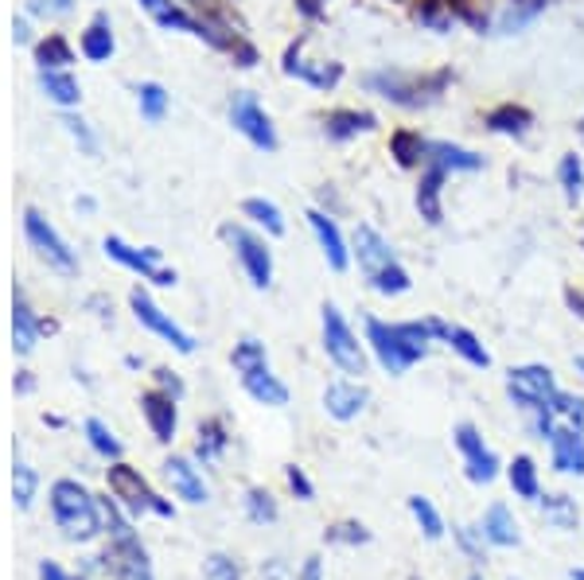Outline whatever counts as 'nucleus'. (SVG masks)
Segmentation results:
<instances>
[{
	"label": "nucleus",
	"mask_w": 584,
	"mask_h": 580,
	"mask_svg": "<svg viewBox=\"0 0 584 580\" xmlns=\"http://www.w3.org/2000/svg\"><path fill=\"white\" fill-rule=\"evenodd\" d=\"M242 215L246 219L258 222L265 234H273V239H281L285 234V215H281V207L273 199H261V195H249L246 203H242Z\"/></svg>",
	"instance_id": "nucleus-36"
},
{
	"label": "nucleus",
	"mask_w": 584,
	"mask_h": 580,
	"mask_svg": "<svg viewBox=\"0 0 584 580\" xmlns=\"http://www.w3.org/2000/svg\"><path fill=\"white\" fill-rule=\"evenodd\" d=\"M285 479H288V487H293V491H297V499H312L316 495V487H312V479L304 476V467H297V464H288L285 467Z\"/></svg>",
	"instance_id": "nucleus-51"
},
{
	"label": "nucleus",
	"mask_w": 584,
	"mask_h": 580,
	"mask_svg": "<svg viewBox=\"0 0 584 580\" xmlns=\"http://www.w3.org/2000/svg\"><path fill=\"white\" fill-rule=\"evenodd\" d=\"M425 168H441L444 176H460V171H479L483 168V156L464 149V144L452 141H429V160Z\"/></svg>",
	"instance_id": "nucleus-27"
},
{
	"label": "nucleus",
	"mask_w": 584,
	"mask_h": 580,
	"mask_svg": "<svg viewBox=\"0 0 584 580\" xmlns=\"http://www.w3.org/2000/svg\"><path fill=\"white\" fill-rule=\"evenodd\" d=\"M452 67L437 70H405V67H378L363 75V90L398 109H429L437 105L452 86Z\"/></svg>",
	"instance_id": "nucleus-1"
},
{
	"label": "nucleus",
	"mask_w": 584,
	"mask_h": 580,
	"mask_svg": "<svg viewBox=\"0 0 584 580\" xmlns=\"http://www.w3.org/2000/svg\"><path fill=\"white\" fill-rule=\"evenodd\" d=\"M425 324H429L432 339L449 343L452 355H460L468 366H476V371H488V366H491V351L479 343L476 332H468V327H460V324H444V320H437V315H429Z\"/></svg>",
	"instance_id": "nucleus-17"
},
{
	"label": "nucleus",
	"mask_w": 584,
	"mask_h": 580,
	"mask_svg": "<svg viewBox=\"0 0 584 580\" xmlns=\"http://www.w3.org/2000/svg\"><path fill=\"white\" fill-rule=\"evenodd\" d=\"M557 390H561V386H557L554 371H549V366H542V362L510 366V374H507V398L515 401L527 417H534V413H546Z\"/></svg>",
	"instance_id": "nucleus-7"
},
{
	"label": "nucleus",
	"mask_w": 584,
	"mask_h": 580,
	"mask_svg": "<svg viewBox=\"0 0 584 580\" xmlns=\"http://www.w3.org/2000/svg\"><path fill=\"white\" fill-rule=\"evenodd\" d=\"M36 491H39L36 467L16 460V467H12V503H16V511H28V506L36 503Z\"/></svg>",
	"instance_id": "nucleus-44"
},
{
	"label": "nucleus",
	"mask_w": 584,
	"mask_h": 580,
	"mask_svg": "<svg viewBox=\"0 0 584 580\" xmlns=\"http://www.w3.org/2000/svg\"><path fill=\"white\" fill-rule=\"evenodd\" d=\"M576 133H581V141H584V114H581V121H576Z\"/></svg>",
	"instance_id": "nucleus-60"
},
{
	"label": "nucleus",
	"mask_w": 584,
	"mask_h": 580,
	"mask_svg": "<svg viewBox=\"0 0 584 580\" xmlns=\"http://www.w3.org/2000/svg\"><path fill=\"white\" fill-rule=\"evenodd\" d=\"M320 324H324V351H327V359L336 362L343 374H351V378H363L366 362H371V359H366V343H359V335L351 332V324H347L343 312H339L332 300L320 308Z\"/></svg>",
	"instance_id": "nucleus-5"
},
{
	"label": "nucleus",
	"mask_w": 584,
	"mask_h": 580,
	"mask_svg": "<svg viewBox=\"0 0 584 580\" xmlns=\"http://www.w3.org/2000/svg\"><path fill=\"white\" fill-rule=\"evenodd\" d=\"M51 518H55L67 542H94L106 526L102 503L78 479H55L51 484Z\"/></svg>",
	"instance_id": "nucleus-4"
},
{
	"label": "nucleus",
	"mask_w": 584,
	"mask_h": 580,
	"mask_svg": "<svg viewBox=\"0 0 584 580\" xmlns=\"http://www.w3.org/2000/svg\"><path fill=\"white\" fill-rule=\"evenodd\" d=\"M297 4V12L304 20H324L327 16V0H293Z\"/></svg>",
	"instance_id": "nucleus-54"
},
{
	"label": "nucleus",
	"mask_w": 584,
	"mask_h": 580,
	"mask_svg": "<svg viewBox=\"0 0 584 580\" xmlns=\"http://www.w3.org/2000/svg\"><path fill=\"white\" fill-rule=\"evenodd\" d=\"M366 401H371V394H366L363 382H332L324 390V410L327 417H336V421H354L359 413L366 410Z\"/></svg>",
	"instance_id": "nucleus-25"
},
{
	"label": "nucleus",
	"mask_w": 584,
	"mask_h": 580,
	"mask_svg": "<svg viewBox=\"0 0 584 580\" xmlns=\"http://www.w3.org/2000/svg\"><path fill=\"white\" fill-rule=\"evenodd\" d=\"M549 410H554V417L566 421V425L584 428V398H581V394L557 390V394H554V401H549Z\"/></svg>",
	"instance_id": "nucleus-47"
},
{
	"label": "nucleus",
	"mask_w": 584,
	"mask_h": 580,
	"mask_svg": "<svg viewBox=\"0 0 584 580\" xmlns=\"http://www.w3.org/2000/svg\"><path fill=\"white\" fill-rule=\"evenodd\" d=\"M226 444H231V437H226V421L222 417H207L199 425V444H195V456L203 460V464H211V460H219L222 452H226Z\"/></svg>",
	"instance_id": "nucleus-37"
},
{
	"label": "nucleus",
	"mask_w": 584,
	"mask_h": 580,
	"mask_svg": "<svg viewBox=\"0 0 584 580\" xmlns=\"http://www.w3.org/2000/svg\"><path fill=\"white\" fill-rule=\"evenodd\" d=\"M207 580H242L238 562L226 557V553H211V557H207Z\"/></svg>",
	"instance_id": "nucleus-48"
},
{
	"label": "nucleus",
	"mask_w": 584,
	"mask_h": 580,
	"mask_svg": "<svg viewBox=\"0 0 584 580\" xmlns=\"http://www.w3.org/2000/svg\"><path fill=\"white\" fill-rule=\"evenodd\" d=\"M557 183H561V191H566L569 207H576V203L584 199V160L581 156L566 153L561 160H557Z\"/></svg>",
	"instance_id": "nucleus-40"
},
{
	"label": "nucleus",
	"mask_w": 584,
	"mask_h": 580,
	"mask_svg": "<svg viewBox=\"0 0 584 580\" xmlns=\"http://www.w3.org/2000/svg\"><path fill=\"white\" fill-rule=\"evenodd\" d=\"M51 324H39L36 312L28 308V300L16 293V300H12V347H16V355H31L36 351V343H39V332Z\"/></svg>",
	"instance_id": "nucleus-29"
},
{
	"label": "nucleus",
	"mask_w": 584,
	"mask_h": 580,
	"mask_svg": "<svg viewBox=\"0 0 584 580\" xmlns=\"http://www.w3.org/2000/svg\"><path fill=\"white\" fill-rule=\"evenodd\" d=\"M63 125H67V133H70V137H78V144H82L87 153H94L98 141H94V137H90V129H87V121H82V117L67 114V117H63Z\"/></svg>",
	"instance_id": "nucleus-52"
},
{
	"label": "nucleus",
	"mask_w": 584,
	"mask_h": 580,
	"mask_svg": "<svg viewBox=\"0 0 584 580\" xmlns=\"http://www.w3.org/2000/svg\"><path fill=\"white\" fill-rule=\"evenodd\" d=\"M479 530H483V542L495 545V550H515V545L522 542V533H518V523L507 503H491L488 514H483V523H479Z\"/></svg>",
	"instance_id": "nucleus-28"
},
{
	"label": "nucleus",
	"mask_w": 584,
	"mask_h": 580,
	"mask_svg": "<svg viewBox=\"0 0 584 580\" xmlns=\"http://www.w3.org/2000/svg\"><path fill=\"white\" fill-rule=\"evenodd\" d=\"M327 538H332V542H347V545H366V542H371V533H366L363 523H339V526H332V530H327Z\"/></svg>",
	"instance_id": "nucleus-49"
},
{
	"label": "nucleus",
	"mask_w": 584,
	"mask_h": 580,
	"mask_svg": "<svg viewBox=\"0 0 584 580\" xmlns=\"http://www.w3.org/2000/svg\"><path fill=\"white\" fill-rule=\"evenodd\" d=\"M413 20L429 31H452L456 24H468L471 31H488V12L479 9V0H413Z\"/></svg>",
	"instance_id": "nucleus-8"
},
{
	"label": "nucleus",
	"mask_w": 584,
	"mask_h": 580,
	"mask_svg": "<svg viewBox=\"0 0 584 580\" xmlns=\"http://www.w3.org/2000/svg\"><path fill=\"white\" fill-rule=\"evenodd\" d=\"M507 479H510V491H515L518 499H530V503H537V499H542V479H537V464L530 456L510 460Z\"/></svg>",
	"instance_id": "nucleus-34"
},
{
	"label": "nucleus",
	"mask_w": 584,
	"mask_h": 580,
	"mask_svg": "<svg viewBox=\"0 0 584 580\" xmlns=\"http://www.w3.org/2000/svg\"><path fill=\"white\" fill-rule=\"evenodd\" d=\"M141 413L153 428V437L160 444H172L176 440V428H180V410H176V398L164 390H148L141 394Z\"/></svg>",
	"instance_id": "nucleus-20"
},
{
	"label": "nucleus",
	"mask_w": 584,
	"mask_h": 580,
	"mask_svg": "<svg viewBox=\"0 0 584 580\" xmlns=\"http://www.w3.org/2000/svg\"><path fill=\"white\" fill-rule=\"evenodd\" d=\"M444 176L441 168H421V180H417V191H413V207L429 227H441L444 222Z\"/></svg>",
	"instance_id": "nucleus-24"
},
{
	"label": "nucleus",
	"mask_w": 584,
	"mask_h": 580,
	"mask_svg": "<svg viewBox=\"0 0 584 580\" xmlns=\"http://www.w3.org/2000/svg\"><path fill=\"white\" fill-rule=\"evenodd\" d=\"M141 9L148 12L164 31H187V36H199V20H195V12L180 9L176 0H141Z\"/></svg>",
	"instance_id": "nucleus-32"
},
{
	"label": "nucleus",
	"mask_w": 584,
	"mask_h": 580,
	"mask_svg": "<svg viewBox=\"0 0 584 580\" xmlns=\"http://www.w3.org/2000/svg\"><path fill=\"white\" fill-rule=\"evenodd\" d=\"M36 63H39V70H67L70 63H75V48L55 31V36L39 39L36 43Z\"/></svg>",
	"instance_id": "nucleus-38"
},
{
	"label": "nucleus",
	"mask_w": 584,
	"mask_h": 580,
	"mask_svg": "<svg viewBox=\"0 0 584 580\" xmlns=\"http://www.w3.org/2000/svg\"><path fill=\"white\" fill-rule=\"evenodd\" d=\"M137 109H141L144 121H164L168 114V90L160 82H141L137 86Z\"/></svg>",
	"instance_id": "nucleus-43"
},
{
	"label": "nucleus",
	"mask_w": 584,
	"mask_h": 580,
	"mask_svg": "<svg viewBox=\"0 0 584 580\" xmlns=\"http://www.w3.org/2000/svg\"><path fill=\"white\" fill-rule=\"evenodd\" d=\"M304 48H308V36L293 39V43L285 48V59H281V70H285L288 78H297V82L320 90V94H332L347 75L343 63H336V59H327V63H312V59H304Z\"/></svg>",
	"instance_id": "nucleus-10"
},
{
	"label": "nucleus",
	"mask_w": 584,
	"mask_h": 580,
	"mask_svg": "<svg viewBox=\"0 0 584 580\" xmlns=\"http://www.w3.org/2000/svg\"><path fill=\"white\" fill-rule=\"evenodd\" d=\"M242 390L258 401V405H269V410H281V405H288V386L277 378V374L269 371V366H265V371L242 374Z\"/></svg>",
	"instance_id": "nucleus-30"
},
{
	"label": "nucleus",
	"mask_w": 584,
	"mask_h": 580,
	"mask_svg": "<svg viewBox=\"0 0 584 580\" xmlns=\"http://www.w3.org/2000/svg\"><path fill=\"white\" fill-rule=\"evenodd\" d=\"M39 580H82V577L67 572L59 562H39Z\"/></svg>",
	"instance_id": "nucleus-55"
},
{
	"label": "nucleus",
	"mask_w": 584,
	"mask_h": 580,
	"mask_svg": "<svg viewBox=\"0 0 584 580\" xmlns=\"http://www.w3.org/2000/svg\"><path fill=\"white\" fill-rule=\"evenodd\" d=\"M452 440H456V448H460L464 456V467H468V479L479 487L495 484L498 476V456L488 448V440H483V433H479L471 421H464V425H456V433H452Z\"/></svg>",
	"instance_id": "nucleus-14"
},
{
	"label": "nucleus",
	"mask_w": 584,
	"mask_h": 580,
	"mask_svg": "<svg viewBox=\"0 0 584 580\" xmlns=\"http://www.w3.org/2000/svg\"><path fill=\"white\" fill-rule=\"evenodd\" d=\"M297 580H324V569H320V557H308L304 569L297 572Z\"/></svg>",
	"instance_id": "nucleus-56"
},
{
	"label": "nucleus",
	"mask_w": 584,
	"mask_h": 580,
	"mask_svg": "<svg viewBox=\"0 0 584 580\" xmlns=\"http://www.w3.org/2000/svg\"><path fill=\"white\" fill-rule=\"evenodd\" d=\"M117 580H153V562H148V550L141 545V538L133 533H121V538H109V550L98 557Z\"/></svg>",
	"instance_id": "nucleus-15"
},
{
	"label": "nucleus",
	"mask_w": 584,
	"mask_h": 580,
	"mask_svg": "<svg viewBox=\"0 0 584 580\" xmlns=\"http://www.w3.org/2000/svg\"><path fill=\"white\" fill-rule=\"evenodd\" d=\"M386 149H390L393 164H398L402 171H417V168H425V160H429V137H421L417 129H410V125L393 129Z\"/></svg>",
	"instance_id": "nucleus-26"
},
{
	"label": "nucleus",
	"mask_w": 584,
	"mask_h": 580,
	"mask_svg": "<svg viewBox=\"0 0 584 580\" xmlns=\"http://www.w3.org/2000/svg\"><path fill=\"white\" fill-rule=\"evenodd\" d=\"M549 460L561 476H584V433L576 425H557L549 437Z\"/></svg>",
	"instance_id": "nucleus-19"
},
{
	"label": "nucleus",
	"mask_w": 584,
	"mask_h": 580,
	"mask_svg": "<svg viewBox=\"0 0 584 580\" xmlns=\"http://www.w3.org/2000/svg\"><path fill=\"white\" fill-rule=\"evenodd\" d=\"M566 300H569V308H573V312H576V315H581V320H584V293H576V288H569V293H566Z\"/></svg>",
	"instance_id": "nucleus-57"
},
{
	"label": "nucleus",
	"mask_w": 584,
	"mask_h": 580,
	"mask_svg": "<svg viewBox=\"0 0 584 580\" xmlns=\"http://www.w3.org/2000/svg\"><path fill=\"white\" fill-rule=\"evenodd\" d=\"M129 308H133V315L141 320L144 327H148V332L160 335L164 343H172V347H176L180 355H192V351H195V339H192V335L183 332V327L176 324V320H172L168 312H164V308H156L153 296L144 293V288H133V293H129Z\"/></svg>",
	"instance_id": "nucleus-16"
},
{
	"label": "nucleus",
	"mask_w": 584,
	"mask_h": 580,
	"mask_svg": "<svg viewBox=\"0 0 584 580\" xmlns=\"http://www.w3.org/2000/svg\"><path fill=\"white\" fill-rule=\"evenodd\" d=\"M246 518L258 526L277 523V499L269 495L265 487H249L246 491Z\"/></svg>",
	"instance_id": "nucleus-45"
},
{
	"label": "nucleus",
	"mask_w": 584,
	"mask_h": 580,
	"mask_svg": "<svg viewBox=\"0 0 584 580\" xmlns=\"http://www.w3.org/2000/svg\"><path fill=\"white\" fill-rule=\"evenodd\" d=\"M231 125L258 149V153H277V144H281L277 129H273V121H269V114L261 109L258 98L246 94V90L231 98Z\"/></svg>",
	"instance_id": "nucleus-12"
},
{
	"label": "nucleus",
	"mask_w": 584,
	"mask_h": 580,
	"mask_svg": "<svg viewBox=\"0 0 584 580\" xmlns=\"http://www.w3.org/2000/svg\"><path fill=\"white\" fill-rule=\"evenodd\" d=\"M432 332L425 320H405V324H386V320H366V347L378 359L386 374H405L410 366L429 355Z\"/></svg>",
	"instance_id": "nucleus-3"
},
{
	"label": "nucleus",
	"mask_w": 584,
	"mask_h": 580,
	"mask_svg": "<svg viewBox=\"0 0 584 580\" xmlns=\"http://www.w3.org/2000/svg\"><path fill=\"white\" fill-rule=\"evenodd\" d=\"M546 9H549V0H507L503 12L495 16V31L498 36H518V31L530 28Z\"/></svg>",
	"instance_id": "nucleus-31"
},
{
	"label": "nucleus",
	"mask_w": 584,
	"mask_h": 580,
	"mask_svg": "<svg viewBox=\"0 0 584 580\" xmlns=\"http://www.w3.org/2000/svg\"><path fill=\"white\" fill-rule=\"evenodd\" d=\"M114 28H109V16L106 12H98L94 20H90V28L82 31V55L90 59V63H106L109 55H114Z\"/></svg>",
	"instance_id": "nucleus-33"
},
{
	"label": "nucleus",
	"mask_w": 584,
	"mask_h": 580,
	"mask_svg": "<svg viewBox=\"0 0 584 580\" xmlns=\"http://www.w3.org/2000/svg\"><path fill=\"white\" fill-rule=\"evenodd\" d=\"M156 382H160V390H164V394H172L176 401L183 398V382H180V374H176V371L160 366V371H156Z\"/></svg>",
	"instance_id": "nucleus-53"
},
{
	"label": "nucleus",
	"mask_w": 584,
	"mask_h": 580,
	"mask_svg": "<svg viewBox=\"0 0 584 580\" xmlns=\"http://www.w3.org/2000/svg\"><path fill=\"white\" fill-rule=\"evenodd\" d=\"M24 234H28L31 249H36V254L43 257V261H48L55 273H63V276H75L78 273L75 249L59 239V230L51 227V222L43 219L39 210H24Z\"/></svg>",
	"instance_id": "nucleus-11"
},
{
	"label": "nucleus",
	"mask_w": 584,
	"mask_h": 580,
	"mask_svg": "<svg viewBox=\"0 0 584 580\" xmlns=\"http://www.w3.org/2000/svg\"><path fill=\"white\" fill-rule=\"evenodd\" d=\"M102 249H106V254L114 257L117 266L133 269V273H141L144 281H153V285H160V288L176 285V269H164V266H160L164 254H160L156 246L137 249V246H129L125 239H117V234H109V239L102 242Z\"/></svg>",
	"instance_id": "nucleus-13"
},
{
	"label": "nucleus",
	"mask_w": 584,
	"mask_h": 580,
	"mask_svg": "<svg viewBox=\"0 0 584 580\" xmlns=\"http://www.w3.org/2000/svg\"><path fill=\"white\" fill-rule=\"evenodd\" d=\"M410 514H413V523L421 526V533L429 538V542H441V538H444V518H441V511L432 506V499L410 495Z\"/></svg>",
	"instance_id": "nucleus-42"
},
{
	"label": "nucleus",
	"mask_w": 584,
	"mask_h": 580,
	"mask_svg": "<svg viewBox=\"0 0 584 580\" xmlns=\"http://www.w3.org/2000/svg\"><path fill=\"white\" fill-rule=\"evenodd\" d=\"M569 577H573V580H584V569H573V572H569Z\"/></svg>",
	"instance_id": "nucleus-61"
},
{
	"label": "nucleus",
	"mask_w": 584,
	"mask_h": 580,
	"mask_svg": "<svg viewBox=\"0 0 584 580\" xmlns=\"http://www.w3.org/2000/svg\"><path fill=\"white\" fill-rule=\"evenodd\" d=\"M39 90L55 105H63V109L78 105V98H82V90H78V82L70 78V70H39Z\"/></svg>",
	"instance_id": "nucleus-35"
},
{
	"label": "nucleus",
	"mask_w": 584,
	"mask_h": 580,
	"mask_svg": "<svg viewBox=\"0 0 584 580\" xmlns=\"http://www.w3.org/2000/svg\"><path fill=\"white\" fill-rule=\"evenodd\" d=\"M31 386H36V382H31V378H28V374H20V382H16V390H20V394H31Z\"/></svg>",
	"instance_id": "nucleus-59"
},
{
	"label": "nucleus",
	"mask_w": 584,
	"mask_h": 580,
	"mask_svg": "<svg viewBox=\"0 0 584 580\" xmlns=\"http://www.w3.org/2000/svg\"><path fill=\"white\" fill-rule=\"evenodd\" d=\"M231 362H234V371H238V374L265 371V366H269V351H265V343H261V339H254V335H246V339H238V343H234V355H231Z\"/></svg>",
	"instance_id": "nucleus-41"
},
{
	"label": "nucleus",
	"mask_w": 584,
	"mask_h": 580,
	"mask_svg": "<svg viewBox=\"0 0 584 580\" xmlns=\"http://www.w3.org/2000/svg\"><path fill=\"white\" fill-rule=\"evenodd\" d=\"M106 484H109V491H114L117 503L133 514V518H141V514H148V511L160 514V518H172V514H176L172 503H164L153 487L144 484L141 472H137V467H129V464H121V460H114V464H109Z\"/></svg>",
	"instance_id": "nucleus-6"
},
{
	"label": "nucleus",
	"mask_w": 584,
	"mask_h": 580,
	"mask_svg": "<svg viewBox=\"0 0 584 580\" xmlns=\"http://www.w3.org/2000/svg\"><path fill=\"white\" fill-rule=\"evenodd\" d=\"M456 542H460V550L468 553L471 562H483V545L488 542H483V530H479V526L476 530H471V526H460V530H456Z\"/></svg>",
	"instance_id": "nucleus-50"
},
{
	"label": "nucleus",
	"mask_w": 584,
	"mask_h": 580,
	"mask_svg": "<svg viewBox=\"0 0 584 580\" xmlns=\"http://www.w3.org/2000/svg\"><path fill=\"white\" fill-rule=\"evenodd\" d=\"M164 476H168V484H172L176 499H183V503L199 506L211 499V491H207V484H203V476H199V467H195L187 456L164 460Z\"/></svg>",
	"instance_id": "nucleus-22"
},
{
	"label": "nucleus",
	"mask_w": 584,
	"mask_h": 580,
	"mask_svg": "<svg viewBox=\"0 0 584 580\" xmlns=\"http://www.w3.org/2000/svg\"><path fill=\"white\" fill-rule=\"evenodd\" d=\"M471 580H483V577H471Z\"/></svg>",
	"instance_id": "nucleus-64"
},
{
	"label": "nucleus",
	"mask_w": 584,
	"mask_h": 580,
	"mask_svg": "<svg viewBox=\"0 0 584 580\" xmlns=\"http://www.w3.org/2000/svg\"><path fill=\"white\" fill-rule=\"evenodd\" d=\"M219 239L234 249L242 273L249 276V285H254V288H269V285H273V254H269L265 239L249 234V230L238 227V222H222Z\"/></svg>",
	"instance_id": "nucleus-9"
},
{
	"label": "nucleus",
	"mask_w": 584,
	"mask_h": 580,
	"mask_svg": "<svg viewBox=\"0 0 584 580\" xmlns=\"http://www.w3.org/2000/svg\"><path fill=\"white\" fill-rule=\"evenodd\" d=\"M393 4H410V0H393Z\"/></svg>",
	"instance_id": "nucleus-63"
},
{
	"label": "nucleus",
	"mask_w": 584,
	"mask_h": 580,
	"mask_svg": "<svg viewBox=\"0 0 584 580\" xmlns=\"http://www.w3.org/2000/svg\"><path fill=\"white\" fill-rule=\"evenodd\" d=\"M576 371H581V374H584V355H581V359H576Z\"/></svg>",
	"instance_id": "nucleus-62"
},
{
	"label": "nucleus",
	"mask_w": 584,
	"mask_h": 580,
	"mask_svg": "<svg viewBox=\"0 0 584 580\" xmlns=\"http://www.w3.org/2000/svg\"><path fill=\"white\" fill-rule=\"evenodd\" d=\"M537 511L546 514V523L554 530H576V523H581V511H576V503L569 495H542Z\"/></svg>",
	"instance_id": "nucleus-39"
},
{
	"label": "nucleus",
	"mask_w": 584,
	"mask_h": 580,
	"mask_svg": "<svg viewBox=\"0 0 584 580\" xmlns=\"http://www.w3.org/2000/svg\"><path fill=\"white\" fill-rule=\"evenodd\" d=\"M87 440H90V448H94L98 456H106L109 464H114V460H121V440H117L114 433H109L106 421L90 417V421H87Z\"/></svg>",
	"instance_id": "nucleus-46"
},
{
	"label": "nucleus",
	"mask_w": 584,
	"mask_h": 580,
	"mask_svg": "<svg viewBox=\"0 0 584 580\" xmlns=\"http://www.w3.org/2000/svg\"><path fill=\"white\" fill-rule=\"evenodd\" d=\"M374 129H378V117H374L371 109H351V105H343V109H332V114L324 117V137L336 144L366 137L374 133Z\"/></svg>",
	"instance_id": "nucleus-23"
},
{
	"label": "nucleus",
	"mask_w": 584,
	"mask_h": 580,
	"mask_svg": "<svg viewBox=\"0 0 584 580\" xmlns=\"http://www.w3.org/2000/svg\"><path fill=\"white\" fill-rule=\"evenodd\" d=\"M351 257L363 269L366 285L374 288L378 296H405L413 288L410 269L398 261L393 246L386 242L382 230H374L371 222H359L351 234Z\"/></svg>",
	"instance_id": "nucleus-2"
},
{
	"label": "nucleus",
	"mask_w": 584,
	"mask_h": 580,
	"mask_svg": "<svg viewBox=\"0 0 584 580\" xmlns=\"http://www.w3.org/2000/svg\"><path fill=\"white\" fill-rule=\"evenodd\" d=\"M483 125H488V133H495V137L522 141V137L534 129V109L522 105V102H498L483 114Z\"/></svg>",
	"instance_id": "nucleus-21"
},
{
	"label": "nucleus",
	"mask_w": 584,
	"mask_h": 580,
	"mask_svg": "<svg viewBox=\"0 0 584 580\" xmlns=\"http://www.w3.org/2000/svg\"><path fill=\"white\" fill-rule=\"evenodd\" d=\"M308 227H312V234H316L320 249H324V261L336 273H343L347 266H351V242L343 239V230H339V222L327 215V210L312 207L308 210Z\"/></svg>",
	"instance_id": "nucleus-18"
},
{
	"label": "nucleus",
	"mask_w": 584,
	"mask_h": 580,
	"mask_svg": "<svg viewBox=\"0 0 584 580\" xmlns=\"http://www.w3.org/2000/svg\"><path fill=\"white\" fill-rule=\"evenodd\" d=\"M12 36H16V43H28V20H16V24H12Z\"/></svg>",
	"instance_id": "nucleus-58"
}]
</instances>
